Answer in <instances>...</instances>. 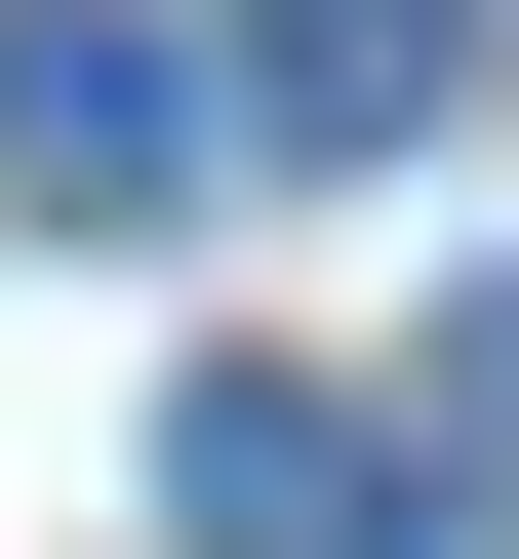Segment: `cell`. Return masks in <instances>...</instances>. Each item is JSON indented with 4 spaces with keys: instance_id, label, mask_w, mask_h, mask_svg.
<instances>
[{
    "instance_id": "7a4b0ae2",
    "label": "cell",
    "mask_w": 519,
    "mask_h": 559,
    "mask_svg": "<svg viewBox=\"0 0 519 559\" xmlns=\"http://www.w3.org/2000/svg\"><path fill=\"white\" fill-rule=\"evenodd\" d=\"M439 81H480V0H280V40H240L200 120H280V160H359V120H439Z\"/></svg>"
},
{
    "instance_id": "3957f363",
    "label": "cell",
    "mask_w": 519,
    "mask_h": 559,
    "mask_svg": "<svg viewBox=\"0 0 519 559\" xmlns=\"http://www.w3.org/2000/svg\"><path fill=\"white\" fill-rule=\"evenodd\" d=\"M359 520H400L359 400H200V559H359Z\"/></svg>"
},
{
    "instance_id": "6da1fadb",
    "label": "cell",
    "mask_w": 519,
    "mask_h": 559,
    "mask_svg": "<svg viewBox=\"0 0 519 559\" xmlns=\"http://www.w3.org/2000/svg\"><path fill=\"white\" fill-rule=\"evenodd\" d=\"M240 160V120L161 81V0H40V40H0V200H200Z\"/></svg>"
},
{
    "instance_id": "277c9868",
    "label": "cell",
    "mask_w": 519,
    "mask_h": 559,
    "mask_svg": "<svg viewBox=\"0 0 519 559\" xmlns=\"http://www.w3.org/2000/svg\"><path fill=\"white\" fill-rule=\"evenodd\" d=\"M480 479H519V320H480Z\"/></svg>"
}]
</instances>
